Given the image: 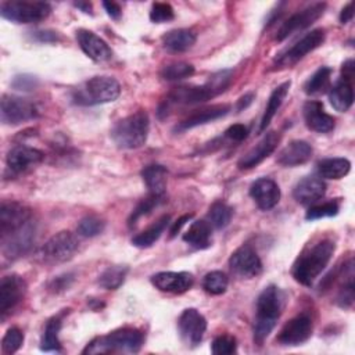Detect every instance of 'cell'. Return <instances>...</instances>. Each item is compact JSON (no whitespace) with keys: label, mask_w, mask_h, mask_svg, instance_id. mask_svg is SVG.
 <instances>
[{"label":"cell","mask_w":355,"mask_h":355,"mask_svg":"<svg viewBox=\"0 0 355 355\" xmlns=\"http://www.w3.org/2000/svg\"><path fill=\"white\" fill-rule=\"evenodd\" d=\"M233 79L230 69L218 71L209 76V79L200 86H179L175 87L165 100V111L171 105L176 104H198L223 93Z\"/></svg>","instance_id":"6da1fadb"},{"label":"cell","mask_w":355,"mask_h":355,"mask_svg":"<svg viewBox=\"0 0 355 355\" xmlns=\"http://www.w3.org/2000/svg\"><path fill=\"white\" fill-rule=\"evenodd\" d=\"M284 295L276 286H268L257 300V313L254 320V341L261 345L275 329L282 315Z\"/></svg>","instance_id":"7a4b0ae2"},{"label":"cell","mask_w":355,"mask_h":355,"mask_svg":"<svg viewBox=\"0 0 355 355\" xmlns=\"http://www.w3.org/2000/svg\"><path fill=\"white\" fill-rule=\"evenodd\" d=\"M336 250V244L330 239H323L298 257L293 266V277L304 284L311 286L315 279L330 262Z\"/></svg>","instance_id":"3957f363"},{"label":"cell","mask_w":355,"mask_h":355,"mask_svg":"<svg viewBox=\"0 0 355 355\" xmlns=\"http://www.w3.org/2000/svg\"><path fill=\"white\" fill-rule=\"evenodd\" d=\"M143 344V333L135 327H122L90 341L83 354L107 352H139Z\"/></svg>","instance_id":"277c9868"},{"label":"cell","mask_w":355,"mask_h":355,"mask_svg":"<svg viewBox=\"0 0 355 355\" xmlns=\"http://www.w3.org/2000/svg\"><path fill=\"white\" fill-rule=\"evenodd\" d=\"M148 129V115L144 111H137L118 121L111 130V137L119 148L133 150L141 147L146 143Z\"/></svg>","instance_id":"5b68a950"},{"label":"cell","mask_w":355,"mask_h":355,"mask_svg":"<svg viewBox=\"0 0 355 355\" xmlns=\"http://www.w3.org/2000/svg\"><path fill=\"white\" fill-rule=\"evenodd\" d=\"M121 94V86L111 76H93L72 93V100L78 105H97L115 101Z\"/></svg>","instance_id":"8992f818"},{"label":"cell","mask_w":355,"mask_h":355,"mask_svg":"<svg viewBox=\"0 0 355 355\" xmlns=\"http://www.w3.org/2000/svg\"><path fill=\"white\" fill-rule=\"evenodd\" d=\"M51 12V7L46 1H4L0 6L3 18L17 24H33L46 19Z\"/></svg>","instance_id":"52a82bcc"},{"label":"cell","mask_w":355,"mask_h":355,"mask_svg":"<svg viewBox=\"0 0 355 355\" xmlns=\"http://www.w3.org/2000/svg\"><path fill=\"white\" fill-rule=\"evenodd\" d=\"M39 116L37 105L24 97L4 94L1 98L0 118L4 125H19Z\"/></svg>","instance_id":"ba28073f"},{"label":"cell","mask_w":355,"mask_h":355,"mask_svg":"<svg viewBox=\"0 0 355 355\" xmlns=\"http://www.w3.org/2000/svg\"><path fill=\"white\" fill-rule=\"evenodd\" d=\"M78 250L76 237L68 232L62 230L51 236L42 247V255L50 262H65L73 257Z\"/></svg>","instance_id":"9c48e42d"},{"label":"cell","mask_w":355,"mask_h":355,"mask_svg":"<svg viewBox=\"0 0 355 355\" xmlns=\"http://www.w3.org/2000/svg\"><path fill=\"white\" fill-rule=\"evenodd\" d=\"M324 36L326 35L322 28L308 32L295 44H293L288 50H286L283 54H280L279 58H276V65H279L280 68H286V67H291V65L297 64L308 53L318 49L324 42Z\"/></svg>","instance_id":"30bf717a"},{"label":"cell","mask_w":355,"mask_h":355,"mask_svg":"<svg viewBox=\"0 0 355 355\" xmlns=\"http://www.w3.org/2000/svg\"><path fill=\"white\" fill-rule=\"evenodd\" d=\"M324 8H326V3H315L301 11H297L295 14H293L288 19H286L280 25V28L277 29V33H276V40L282 42V40L287 39L290 35L308 28L309 25H312L316 19H319L322 17Z\"/></svg>","instance_id":"8fae6325"},{"label":"cell","mask_w":355,"mask_h":355,"mask_svg":"<svg viewBox=\"0 0 355 355\" xmlns=\"http://www.w3.org/2000/svg\"><path fill=\"white\" fill-rule=\"evenodd\" d=\"M312 334V319L306 313L297 315L288 320L277 334V343L286 347L304 344Z\"/></svg>","instance_id":"7c38bea8"},{"label":"cell","mask_w":355,"mask_h":355,"mask_svg":"<svg viewBox=\"0 0 355 355\" xmlns=\"http://www.w3.org/2000/svg\"><path fill=\"white\" fill-rule=\"evenodd\" d=\"M31 220V209L17 201H3L0 205V237L22 227Z\"/></svg>","instance_id":"4fadbf2b"},{"label":"cell","mask_w":355,"mask_h":355,"mask_svg":"<svg viewBox=\"0 0 355 355\" xmlns=\"http://www.w3.org/2000/svg\"><path fill=\"white\" fill-rule=\"evenodd\" d=\"M26 283L18 275L4 276L0 282V313L1 319L14 309L25 297Z\"/></svg>","instance_id":"5bb4252c"},{"label":"cell","mask_w":355,"mask_h":355,"mask_svg":"<svg viewBox=\"0 0 355 355\" xmlns=\"http://www.w3.org/2000/svg\"><path fill=\"white\" fill-rule=\"evenodd\" d=\"M44 158V154L25 144L14 146L7 154V168L11 171V175H19L40 164Z\"/></svg>","instance_id":"9a60e30c"},{"label":"cell","mask_w":355,"mask_h":355,"mask_svg":"<svg viewBox=\"0 0 355 355\" xmlns=\"http://www.w3.org/2000/svg\"><path fill=\"white\" fill-rule=\"evenodd\" d=\"M35 239V226L31 220L15 232L1 237V251L7 258H17L25 254Z\"/></svg>","instance_id":"2e32d148"},{"label":"cell","mask_w":355,"mask_h":355,"mask_svg":"<svg viewBox=\"0 0 355 355\" xmlns=\"http://www.w3.org/2000/svg\"><path fill=\"white\" fill-rule=\"evenodd\" d=\"M229 265L232 270L241 277H255L262 272V262L258 254L250 245H241L237 248L232 254Z\"/></svg>","instance_id":"e0dca14e"},{"label":"cell","mask_w":355,"mask_h":355,"mask_svg":"<svg viewBox=\"0 0 355 355\" xmlns=\"http://www.w3.org/2000/svg\"><path fill=\"white\" fill-rule=\"evenodd\" d=\"M178 326L183 340L191 345H197L207 330V320L197 309L189 308L179 316Z\"/></svg>","instance_id":"ac0fdd59"},{"label":"cell","mask_w":355,"mask_h":355,"mask_svg":"<svg viewBox=\"0 0 355 355\" xmlns=\"http://www.w3.org/2000/svg\"><path fill=\"white\" fill-rule=\"evenodd\" d=\"M280 141V135L276 132L266 133L244 157L239 161L240 169H251L257 165H259L265 158H268L277 147Z\"/></svg>","instance_id":"d6986e66"},{"label":"cell","mask_w":355,"mask_h":355,"mask_svg":"<svg viewBox=\"0 0 355 355\" xmlns=\"http://www.w3.org/2000/svg\"><path fill=\"white\" fill-rule=\"evenodd\" d=\"M76 40L82 51L96 62H104L112 57L110 46L100 36L87 29L76 31Z\"/></svg>","instance_id":"ffe728a7"},{"label":"cell","mask_w":355,"mask_h":355,"mask_svg":"<svg viewBox=\"0 0 355 355\" xmlns=\"http://www.w3.org/2000/svg\"><path fill=\"white\" fill-rule=\"evenodd\" d=\"M151 283L161 291L182 294L193 286L194 277L189 272H158L151 276Z\"/></svg>","instance_id":"44dd1931"},{"label":"cell","mask_w":355,"mask_h":355,"mask_svg":"<svg viewBox=\"0 0 355 355\" xmlns=\"http://www.w3.org/2000/svg\"><path fill=\"white\" fill-rule=\"evenodd\" d=\"M250 196L261 209L268 211L279 202L280 189L275 180L269 178H261L251 184Z\"/></svg>","instance_id":"7402d4cb"},{"label":"cell","mask_w":355,"mask_h":355,"mask_svg":"<svg viewBox=\"0 0 355 355\" xmlns=\"http://www.w3.org/2000/svg\"><path fill=\"white\" fill-rule=\"evenodd\" d=\"M302 111L305 123L311 130L318 133H327L334 128V118L324 111L322 103L313 100L308 101L304 104Z\"/></svg>","instance_id":"603a6c76"},{"label":"cell","mask_w":355,"mask_h":355,"mask_svg":"<svg viewBox=\"0 0 355 355\" xmlns=\"http://www.w3.org/2000/svg\"><path fill=\"white\" fill-rule=\"evenodd\" d=\"M326 193V184L320 178L316 176H306L301 179L294 190L293 196L297 202L300 204H312L320 200Z\"/></svg>","instance_id":"cb8c5ba5"},{"label":"cell","mask_w":355,"mask_h":355,"mask_svg":"<svg viewBox=\"0 0 355 355\" xmlns=\"http://www.w3.org/2000/svg\"><path fill=\"white\" fill-rule=\"evenodd\" d=\"M312 157V147L304 140H293L277 154V162L283 166H297L308 162Z\"/></svg>","instance_id":"d4e9b609"},{"label":"cell","mask_w":355,"mask_h":355,"mask_svg":"<svg viewBox=\"0 0 355 355\" xmlns=\"http://www.w3.org/2000/svg\"><path fill=\"white\" fill-rule=\"evenodd\" d=\"M229 111H230V105L229 104H216V105H211L208 108L198 110V111L193 112L191 115H189L182 122H179V125L176 126V130L183 132V130L193 129L196 126L212 122L215 119H219V118L225 116Z\"/></svg>","instance_id":"484cf974"},{"label":"cell","mask_w":355,"mask_h":355,"mask_svg":"<svg viewBox=\"0 0 355 355\" xmlns=\"http://www.w3.org/2000/svg\"><path fill=\"white\" fill-rule=\"evenodd\" d=\"M166 176H168L166 168L158 164L148 165L141 171V178L148 189V194L162 200H165Z\"/></svg>","instance_id":"4316f807"},{"label":"cell","mask_w":355,"mask_h":355,"mask_svg":"<svg viewBox=\"0 0 355 355\" xmlns=\"http://www.w3.org/2000/svg\"><path fill=\"white\" fill-rule=\"evenodd\" d=\"M329 100L331 105L340 111L344 112L349 110V107L354 103V89H352V79L348 78H340L336 85L329 92Z\"/></svg>","instance_id":"83f0119b"},{"label":"cell","mask_w":355,"mask_h":355,"mask_svg":"<svg viewBox=\"0 0 355 355\" xmlns=\"http://www.w3.org/2000/svg\"><path fill=\"white\" fill-rule=\"evenodd\" d=\"M211 225L207 220H194L183 234V240L197 250H204L211 244Z\"/></svg>","instance_id":"f1b7e54d"},{"label":"cell","mask_w":355,"mask_h":355,"mask_svg":"<svg viewBox=\"0 0 355 355\" xmlns=\"http://www.w3.org/2000/svg\"><path fill=\"white\" fill-rule=\"evenodd\" d=\"M162 43L166 50L182 53L196 43V35L189 29H173L162 36Z\"/></svg>","instance_id":"f546056e"},{"label":"cell","mask_w":355,"mask_h":355,"mask_svg":"<svg viewBox=\"0 0 355 355\" xmlns=\"http://www.w3.org/2000/svg\"><path fill=\"white\" fill-rule=\"evenodd\" d=\"M290 85L291 82L287 80V82H283L282 85H279L273 92L272 94L269 96V100H268V104L265 107V112L262 115V119H261V123H259V132H263L266 129V126L270 123L272 118L276 115L277 110L280 108V105L283 104L287 93H288V89H290Z\"/></svg>","instance_id":"4dcf8cb0"},{"label":"cell","mask_w":355,"mask_h":355,"mask_svg":"<svg viewBox=\"0 0 355 355\" xmlns=\"http://www.w3.org/2000/svg\"><path fill=\"white\" fill-rule=\"evenodd\" d=\"M351 169V162L347 158H324L316 165L319 176L326 179H341L348 175Z\"/></svg>","instance_id":"1f68e13d"},{"label":"cell","mask_w":355,"mask_h":355,"mask_svg":"<svg viewBox=\"0 0 355 355\" xmlns=\"http://www.w3.org/2000/svg\"><path fill=\"white\" fill-rule=\"evenodd\" d=\"M169 219H171L169 215L161 216L157 222H154L146 230H143L141 233L135 236L132 239V244L135 247H139V248H148V247H151L161 237L164 230L166 229V226L169 223Z\"/></svg>","instance_id":"d6a6232c"},{"label":"cell","mask_w":355,"mask_h":355,"mask_svg":"<svg viewBox=\"0 0 355 355\" xmlns=\"http://www.w3.org/2000/svg\"><path fill=\"white\" fill-rule=\"evenodd\" d=\"M61 318L60 316H54L51 319H49V322L46 323L43 336H42V341H40V349L50 352V351H60L61 349V343L58 338L60 330H61Z\"/></svg>","instance_id":"836d02e7"},{"label":"cell","mask_w":355,"mask_h":355,"mask_svg":"<svg viewBox=\"0 0 355 355\" xmlns=\"http://www.w3.org/2000/svg\"><path fill=\"white\" fill-rule=\"evenodd\" d=\"M331 69L329 67H320L304 85L306 94H320L330 87Z\"/></svg>","instance_id":"e575fe53"},{"label":"cell","mask_w":355,"mask_h":355,"mask_svg":"<svg viewBox=\"0 0 355 355\" xmlns=\"http://www.w3.org/2000/svg\"><path fill=\"white\" fill-rule=\"evenodd\" d=\"M128 275V268L123 265H114L107 268L98 276V284L105 290H116L125 282Z\"/></svg>","instance_id":"d590c367"},{"label":"cell","mask_w":355,"mask_h":355,"mask_svg":"<svg viewBox=\"0 0 355 355\" xmlns=\"http://www.w3.org/2000/svg\"><path fill=\"white\" fill-rule=\"evenodd\" d=\"M232 218V209L222 201H216L209 207L208 211V223L211 227L223 229L229 225Z\"/></svg>","instance_id":"8d00e7d4"},{"label":"cell","mask_w":355,"mask_h":355,"mask_svg":"<svg viewBox=\"0 0 355 355\" xmlns=\"http://www.w3.org/2000/svg\"><path fill=\"white\" fill-rule=\"evenodd\" d=\"M227 284H229V279L220 270H212L207 273L202 279V288L212 295L223 294L227 288Z\"/></svg>","instance_id":"74e56055"},{"label":"cell","mask_w":355,"mask_h":355,"mask_svg":"<svg viewBox=\"0 0 355 355\" xmlns=\"http://www.w3.org/2000/svg\"><path fill=\"white\" fill-rule=\"evenodd\" d=\"M193 73H194V67L191 64L182 62V61L169 64V65L164 67L161 71V76L165 80H179V79L189 78Z\"/></svg>","instance_id":"f35d334b"},{"label":"cell","mask_w":355,"mask_h":355,"mask_svg":"<svg viewBox=\"0 0 355 355\" xmlns=\"http://www.w3.org/2000/svg\"><path fill=\"white\" fill-rule=\"evenodd\" d=\"M165 200H162V198H158V197H154V196H150L148 194V197L147 198H144V200H141L139 204H137V207L133 209V212H132V215L129 216V220H128V225L132 227V226H135L136 225V222L140 219V218H143V216H146V215H148L157 205H159L161 202H164Z\"/></svg>","instance_id":"ab89813d"},{"label":"cell","mask_w":355,"mask_h":355,"mask_svg":"<svg viewBox=\"0 0 355 355\" xmlns=\"http://www.w3.org/2000/svg\"><path fill=\"white\" fill-rule=\"evenodd\" d=\"M104 227H105V223L103 219L94 215H90L80 219V222L78 223V233L83 237H94L100 234L104 230Z\"/></svg>","instance_id":"60d3db41"},{"label":"cell","mask_w":355,"mask_h":355,"mask_svg":"<svg viewBox=\"0 0 355 355\" xmlns=\"http://www.w3.org/2000/svg\"><path fill=\"white\" fill-rule=\"evenodd\" d=\"M24 343V334L18 327H10L1 340V349L4 354L17 352Z\"/></svg>","instance_id":"b9f144b4"},{"label":"cell","mask_w":355,"mask_h":355,"mask_svg":"<svg viewBox=\"0 0 355 355\" xmlns=\"http://www.w3.org/2000/svg\"><path fill=\"white\" fill-rule=\"evenodd\" d=\"M340 205L337 201H330L319 205H313L308 209L305 218L308 220H315V219H322V218H329V216H336L338 214Z\"/></svg>","instance_id":"7bdbcfd3"},{"label":"cell","mask_w":355,"mask_h":355,"mask_svg":"<svg viewBox=\"0 0 355 355\" xmlns=\"http://www.w3.org/2000/svg\"><path fill=\"white\" fill-rule=\"evenodd\" d=\"M211 351L215 355H230L234 354L237 351V344H236V338L229 336V334H223V336H218L211 345Z\"/></svg>","instance_id":"ee69618b"},{"label":"cell","mask_w":355,"mask_h":355,"mask_svg":"<svg viewBox=\"0 0 355 355\" xmlns=\"http://www.w3.org/2000/svg\"><path fill=\"white\" fill-rule=\"evenodd\" d=\"M175 17L173 8L168 3H154L150 11V19L155 24H162L172 21Z\"/></svg>","instance_id":"f6af8a7d"},{"label":"cell","mask_w":355,"mask_h":355,"mask_svg":"<svg viewBox=\"0 0 355 355\" xmlns=\"http://www.w3.org/2000/svg\"><path fill=\"white\" fill-rule=\"evenodd\" d=\"M352 277H354L352 275L348 276L347 283H344V286L341 287L338 297H337V302L343 308L351 306L354 302V280H352Z\"/></svg>","instance_id":"bcb514c9"},{"label":"cell","mask_w":355,"mask_h":355,"mask_svg":"<svg viewBox=\"0 0 355 355\" xmlns=\"http://www.w3.org/2000/svg\"><path fill=\"white\" fill-rule=\"evenodd\" d=\"M225 136L233 141H243L248 136V129L241 123H234L226 129Z\"/></svg>","instance_id":"7dc6e473"},{"label":"cell","mask_w":355,"mask_h":355,"mask_svg":"<svg viewBox=\"0 0 355 355\" xmlns=\"http://www.w3.org/2000/svg\"><path fill=\"white\" fill-rule=\"evenodd\" d=\"M12 86L18 90H31L36 86V78L29 75H19L15 76L12 80Z\"/></svg>","instance_id":"c3c4849f"},{"label":"cell","mask_w":355,"mask_h":355,"mask_svg":"<svg viewBox=\"0 0 355 355\" xmlns=\"http://www.w3.org/2000/svg\"><path fill=\"white\" fill-rule=\"evenodd\" d=\"M72 275H62V276H58V277H55L51 283H50V288L53 290V291H61V290H65L69 284H71V282H72Z\"/></svg>","instance_id":"681fc988"},{"label":"cell","mask_w":355,"mask_h":355,"mask_svg":"<svg viewBox=\"0 0 355 355\" xmlns=\"http://www.w3.org/2000/svg\"><path fill=\"white\" fill-rule=\"evenodd\" d=\"M103 7L105 8V11H107V14L111 17V18H114V19H118L119 17H121V7L116 4V3H114V1H103Z\"/></svg>","instance_id":"f907efd6"},{"label":"cell","mask_w":355,"mask_h":355,"mask_svg":"<svg viewBox=\"0 0 355 355\" xmlns=\"http://www.w3.org/2000/svg\"><path fill=\"white\" fill-rule=\"evenodd\" d=\"M190 218H191V215L189 214V215H183V216H180L178 220H175L173 225H172V227H171V230H169V236H171V237L176 236L178 232H180V229L186 225V222L190 220Z\"/></svg>","instance_id":"816d5d0a"},{"label":"cell","mask_w":355,"mask_h":355,"mask_svg":"<svg viewBox=\"0 0 355 355\" xmlns=\"http://www.w3.org/2000/svg\"><path fill=\"white\" fill-rule=\"evenodd\" d=\"M33 36L39 42H55L57 40V33L50 32V31H39V32H35Z\"/></svg>","instance_id":"f5cc1de1"},{"label":"cell","mask_w":355,"mask_h":355,"mask_svg":"<svg viewBox=\"0 0 355 355\" xmlns=\"http://www.w3.org/2000/svg\"><path fill=\"white\" fill-rule=\"evenodd\" d=\"M352 17H354V3H348L340 14V21L341 24H348L352 19Z\"/></svg>","instance_id":"db71d44e"},{"label":"cell","mask_w":355,"mask_h":355,"mask_svg":"<svg viewBox=\"0 0 355 355\" xmlns=\"http://www.w3.org/2000/svg\"><path fill=\"white\" fill-rule=\"evenodd\" d=\"M252 98H254L252 93H247L243 97H240L237 101V111H243L244 108H247L252 103Z\"/></svg>","instance_id":"11a10c76"},{"label":"cell","mask_w":355,"mask_h":355,"mask_svg":"<svg viewBox=\"0 0 355 355\" xmlns=\"http://www.w3.org/2000/svg\"><path fill=\"white\" fill-rule=\"evenodd\" d=\"M343 78H348L352 79L354 78V61L352 60H347L343 64Z\"/></svg>","instance_id":"9f6ffc18"},{"label":"cell","mask_w":355,"mask_h":355,"mask_svg":"<svg viewBox=\"0 0 355 355\" xmlns=\"http://www.w3.org/2000/svg\"><path fill=\"white\" fill-rule=\"evenodd\" d=\"M78 8H80L83 12H92V4L90 3H75Z\"/></svg>","instance_id":"6f0895ef"}]
</instances>
